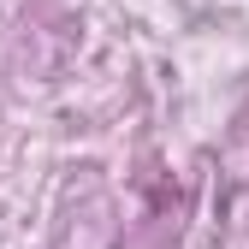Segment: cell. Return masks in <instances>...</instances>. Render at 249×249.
Wrapping results in <instances>:
<instances>
[]
</instances>
